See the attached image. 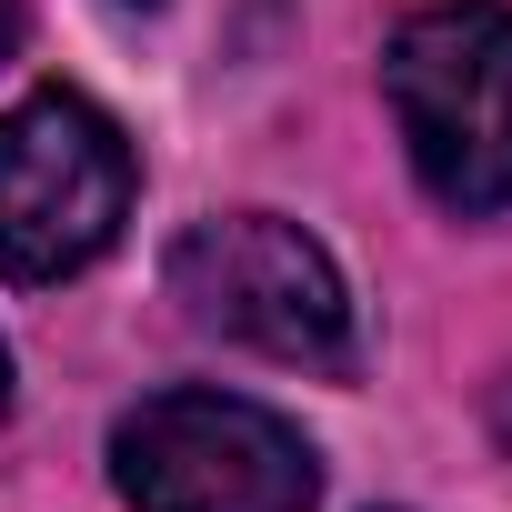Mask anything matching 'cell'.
I'll return each instance as SVG.
<instances>
[{"label":"cell","instance_id":"3957f363","mask_svg":"<svg viewBox=\"0 0 512 512\" xmlns=\"http://www.w3.org/2000/svg\"><path fill=\"white\" fill-rule=\"evenodd\" d=\"M131 141L81 91H31L0 111V272L11 282H71L131 221Z\"/></svg>","mask_w":512,"mask_h":512},{"label":"cell","instance_id":"5b68a950","mask_svg":"<svg viewBox=\"0 0 512 512\" xmlns=\"http://www.w3.org/2000/svg\"><path fill=\"white\" fill-rule=\"evenodd\" d=\"M21 51V0H0V61Z\"/></svg>","mask_w":512,"mask_h":512},{"label":"cell","instance_id":"8992f818","mask_svg":"<svg viewBox=\"0 0 512 512\" xmlns=\"http://www.w3.org/2000/svg\"><path fill=\"white\" fill-rule=\"evenodd\" d=\"M0 412H11V352H0Z\"/></svg>","mask_w":512,"mask_h":512},{"label":"cell","instance_id":"7a4b0ae2","mask_svg":"<svg viewBox=\"0 0 512 512\" xmlns=\"http://www.w3.org/2000/svg\"><path fill=\"white\" fill-rule=\"evenodd\" d=\"M111 482L131 512H312L322 452L241 392H151L111 422Z\"/></svg>","mask_w":512,"mask_h":512},{"label":"cell","instance_id":"277c9868","mask_svg":"<svg viewBox=\"0 0 512 512\" xmlns=\"http://www.w3.org/2000/svg\"><path fill=\"white\" fill-rule=\"evenodd\" d=\"M171 292L201 332L262 352V362L352 372V292L332 272V251L282 211H221V221L181 231Z\"/></svg>","mask_w":512,"mask_h":512},{"label":"cell","instance_id":"6da1fadb","mask_svg":"<svg viewBox=\"0 0 512 512\" xmlns=\"http://www.w3.org/2000/svg\"><path fill=\"white\" fill-rule=\"evenodd\" d=\"M382 91L402 151L442 211L512 201V11L502 0H432L382 51Z\"/></svg>","mask_w":512,"mask_h":512}]
</instances>
